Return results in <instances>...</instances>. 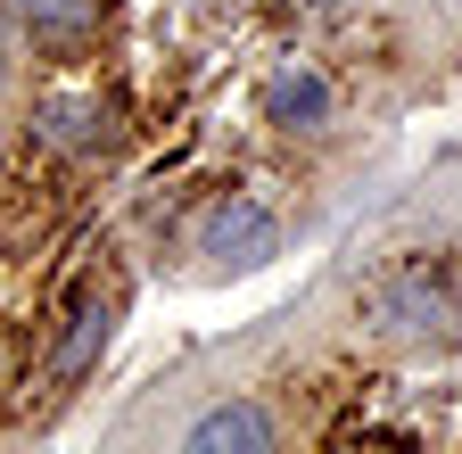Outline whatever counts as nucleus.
I'll return each instance as SVG.
<instances>
[{
  "instance_id": "nucleus-1",
  "label": "nucleus",
  "mask_w": 462,
  "mask_h": 454,
  "mask_svg": "<svg viewBox=\"0 0 462 454\" xmlns=\"http://www.w3.org/2000/svg\"><path fill=\"white\" fill-rule=\"evenodd\" d=\"M372 322L396 330V338H421V330H446V322H454V298L413 264V273H396V281H380V290H372Z\"/></svg>"
},
{
  "instance_id": "nucleus-2",
  "label": "nucleus",
  "mask_w": 462,
  "mask_h": 454,
  "mask_svg": "<svg viewBox=\"0 0 462 454\" xmlns=\"http://www.w3.org/2000/svg\"><path fill=\"white\" fill-rule=\"evenodd\" d=\"M273 248H281V223H273V207H256V199H231V207H215L207 215V256L215 264H273Z\"/></svg>"
},
{
  "instance_id": "nucleus-3",
  "label": "nucleus",
  "mask_w": 462,
  "mask_h": 454,
  "mask_svg": "<svg viewBox=\"0 0 462 454\" xmlns=\"http://www.w3.org/2000/svg\"><path fill=\"white\" fill-rule=\"evenodd\" d=\"M33 141L58 157H91V149H107V107L91 91H50L33 107Z\"/></svg>"
},
{
  "instance_id": "nucleus-4",
  "label": "nucleus",
  "mask_w": 462,
  "mask_h": 454,
  "mask_svg": "<svg viewBox=\"0 0 462 454\" xmlns=\"http://www.w3.org/2000/svg\"><path fill=\"white\" fill-rule=\"evenodd\" d=\"M330 107H338L330 83H322L314 67H298V59H289V67L264 83V116H273L281 133H322V125H330Z\"/></svg>"
},
{
  "instance_id": "nucleus-5",
  "label": "nucleus",
  "mask_w": 462,
  "mask_h": 454,
  "mask_svg": "<svg viewBox=\"0 0 462 454\" xmlns=\"http://www.w3.org/2000/svg\"><path fill=\"white\" fill-rule=\"evenodd\" d=\"M264 454L273 446V413L264 405H215V413H199L190 422V454Z\"/></svg>"
},
{
  "instance_id": "nucleus-6",
  "label": "nucleus",
  "mask_w": 462,
  "mask_h": 454,
  "mask_svg": "<svg viewBox=\"0 0 462 454\" xmlns=\"http://www.w3.org/2000/svg\"><path fill=\"white\" fill-rule=\"evenodd\" d=\"M9 17L33 33V42H83L99 25V0H9Z\"/></svg>"
},
{
  "instance_id": "nucleus-7",
  "label": "nucleus",
  "mask_w": 462,
  "mask_h": 454,
  "mask_svg": "<svg viewBox=\"0 0 462 454\" xmlns=\"http://www.w3.org/2000/svg\"><path fill=\"white\" fill-rule=\"evenodd\" d=\"M99 347H107V298H83L75 322H67V338H58V364H50V372H58V380H83Z\"/></svg>"
},
{
  "instance_id": "nucleus-8",
  "label": "nucleus",
  "mask_w": 462,
  "mask_h": 454,
  "mask_svg": "<svg viewBox=\"0 0 462 454\" xmlns=\"http://www.w3.org/2000/svg\"><path fill=\"white\" fill-rule=\"evenodd\" d=\"M314 9H346V0H314Z\"/></svg>"
},
{
  "instance_id": "nucleus-9",
  "label": "nucleus",
  "mask_w": 462,
  "mask_h": 454,
  "mask_svg": "<svg viewBox=\"0 0 462 454\" xmlns=\"http://www.w3.org/2000/svg\"><path fill=\"white\" fill-rule=\"evenodd\" d=\"M0 75H9V59H0Z\"/></svg>"
}]
</instances>
